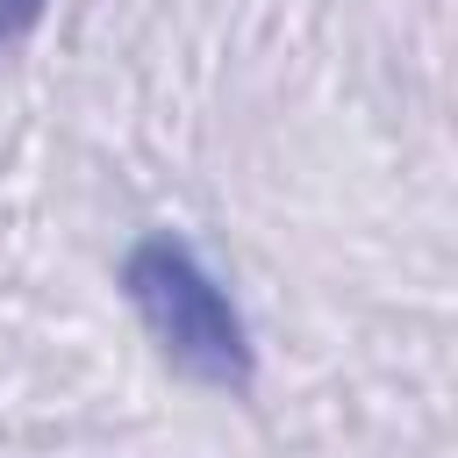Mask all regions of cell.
I'll list each match as a JSON object with an SVG mask.
<instances>
[{
	"instance_id": "6da1fadb",
	"label": "cell",
	"mask_w": 458,
	"mask_h": 458,
	"mask_svg": "<svg viewBox=\"0 0 458 458\" xmlns=\"http://www.w3.org/2000/svg\"><path fill=\"white\" fill-rule=\"evenodd\" d=\"M122 293L136 308V322L150 329V344L165 351V365H179L200 386H250V329L243 308L229 301V286L200 265L193 243L179 236H136L122 258Z\"/></svg>"
},
{
	"instance_id": "7a4b0ae2",
	"label": "cell",
	"mask_w": 458,
	"mask_h": 458,
	"mask_svg": "<svg viewBox=\"0 0 458 458\" xmlns=\"http://www.w3.org/2000/svg\"><path fill=\"white\" fill-rule=\"evenodd\" d=\"M36 14H43V0H0V43H7V36H21Z\"/></svg>"
}]
</instances>
